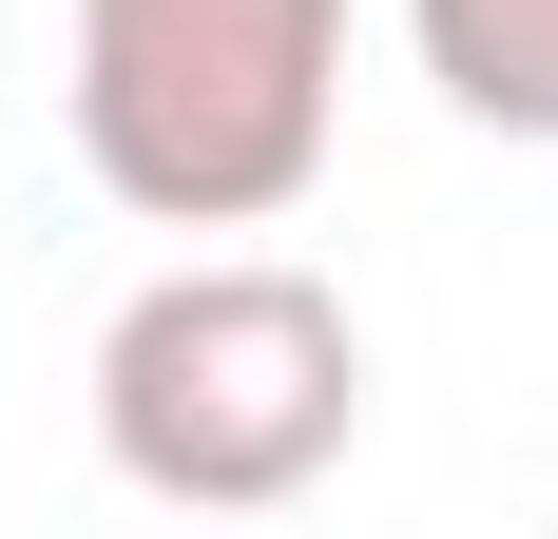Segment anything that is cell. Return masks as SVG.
Listing matches in <instances>:
<instances>
[{
  "mask_svg": "<svg viewBox=\"0 0 558 539\" xmlns=\"http://www.w3.org/2000/svg\"><path fill=\"white\" fill-rule=\"evenodd\" d=\"M366 443V327L289 251H193L97 327V463L193 520H270Z\"/></svg>",
  "mask_w": 558,
  "mask_h": 539,
  "instance_id": "cell-1",
  "label": "cell"
},
{
  "mask_svg": "<svg viewBox=\"0 0 558 539\" xmlns=\"http://www.w3.org/2000/svg\"><path fill=\"white\" fill-rule=\"evenodd\" d=\"M404 39H424V77H444V116L558 155V0H404Z\"/></svg>",
  "mask_w": 558,
  "mask_h": 539,
  "instance_id": "cell-3",
  "label": "cell"
},
{
  "mask_svg": "<svg viewBox=\"0 0 558 539\" xmlns=\"http://www.w3.org/2000/svg\"><path fill=\"white\" fill-rule=\"evenodd\" d=\"M347 0H77V173L135 231H270L328 173Z\"/></svg>",
  "mask_w": 558,
  "mask_h": 539,
  "instance_id": "cell-2",
  "label": "cell"
}]
</instances>
